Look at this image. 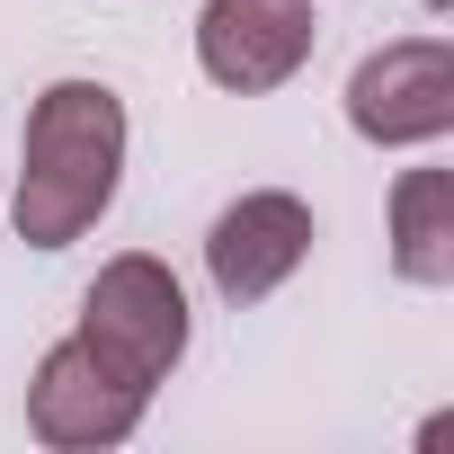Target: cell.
Wrapping results in <instances>:
<instances>
[{
	"label": "cell",
	"mask_w": 454,
	"mask_h": 454,
	"mask_svg": "<svg viewBox=\"0 0 454 454\" xmlns=\"http://www.w3.org/2000/svg\"><path fill=\"white\" fill-rule=\"evenodd\" d=\"M125 152H134V125L107 81H90V72L45 81L27 107V134H19V196H10L19 241L27 250L90 241L125 187Z\"/></svg>",
	"instance_id": "obj_1"
},
{
	"label": "cell",
	"mask_w": 454,
	"mask_h": 454,
	"mask_svg": "<svg viewBox=\"0 0 454 454\" xmlns=\"http://www.w3.org/2000/svg\"><path fill=\"white\" fill-rule=\"evenodd\" d=\"M348 134L374 152H436L454 134V45L445 36H392L348 72Z\"/></svg>",
	"instance_id": "obj_4"
},
{
	"label": "cell",
	"mask_w": 454,
	"mask_h": 454,
	"mask_svg": "<svg viewBox=\"0 0 454 454\" xmlns=\"http://www.w3.org/2000/svg\"><path fill=\"white\" fill-rule=\"evenodd\" d=\"M312 241H321V214L294 187H241L205 223V286L232 312H250V303H268V294H286L303 277Z\"/></svg>",
	"instance_id": "obj_5"
},
{
	"label": "cell",
	"mask_w": 454,
	"mask_h": 454,
	"mask_svg": "<svg viewBox=\"0 0 454 454\" xmlns=\"http://www.w3.org/2000/svg\"><path fill=\"white\" fill-rule=\"evenodd\" d=\"M392 277L419 294L454 286V169L436 160L392 178Z\"/></svg>",
	"instance_id": "obj_7"
},
{
	"label": "cell",
	"mask_w": 454,
	"mask_h": 454,
	"mask_svg": "<svg viewBox=\"0 0 454 454\" xmlns=\"http://www.w3.org/2000/svg\"><path fill=\"white\" fill-rule=\"evenodd\" d=\"M152 419V383H134L116 356H98L81 330L54 339L27 374V436L54 454H107Z\"/></svg>",
	"instance_id": "obj_3"
},
{
	"label": "cell",
	"mask_w": 454,
	"mask_h": 454,
	"mask_svg": "<svg viewBox=\"0 0 454 454\" xmlns=\"http://www.w3.org/2000/svg\"><path fill=\"white\" fill-rule=\"evenodd\" d=\"M98 356H116L134 383H169L196 348V312H187V286L169 277V259L152 250H116L90 286H81V321H72Z\"/></svg>",
	"instance_id": "obj_2"
},
{
	"label": "cell",
	"mask_w": 454,
	"mask_h": 454,
	"mask_svg": "<svg viewBox=\"0 0 454 454\" xmlns=\"http://www.w3.org/2000/svg\"><path fill=\"white\" fill-rule=\"evenodd\" d=\"M321 45V0H205L196 10V72L223 98L286 90Z\"/></svg>",
	"instance_id": "obj_6"
},
{
	"label": "cell",
	"mask_w": 454,
	"mask_h": 454,
	"mask_svg": "<svg viewBox=\"0 0 454 454\" xmlns=\"http://www.w3.org/2000/svg\"><path fill=\"white\" fill-rule=\"evenodd\" d=\"M419 10H427V19H436V10H454V0H419Z\"/></svg>",
	"instance_id": "obj_8"
}]
</instances>
